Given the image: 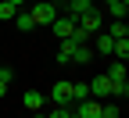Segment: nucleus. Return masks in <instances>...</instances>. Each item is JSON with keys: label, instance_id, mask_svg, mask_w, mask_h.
<instances>
[{"label": "nucleus", "instance_id": "obj_13", "mask_svg": "<svg viewBox=\"0 0 129 118\" xmlns=\"http://www.w3.org/2000/svg\"><path fill=\"white\" fill-rule=\"evenodd\" d=\"M14 14H18V7L7 4V0H0V22H14Z\"/></svg>", "mask_w": 129, "mask_h": 118}, {"label": "nucleus", "instance_id": "obj_21", "mask_svg": "<svg viewBox=\"0 0 129 118\" xmlns=\"http://www.w3.org/2000/svg\"><path fill=\"white\" fill-rule=\"evenodd\" d=\"M25 118H29V114H25Z\"/></svg>", "mask_w": 129, "mask_h": 118}, {"label": "nucleus", "instance_id": "obj_7", "mask_svg": "<svg viewBox=\"0 0 129 118\" xmlns=\"http://www.w3.org/2000/svg\"><path fill=\"white\" fill-rule=\"evenodd\" d=\"M108 11H111V18H122V22H125V14H129V0H108Z\"/></svg>", "mask_w": 129, "mask_h": 118}, {"label": "nucleus", "instance_id": "obj_17", "mask_svg": "<svg viewBox=\"0 0 129 118\" xmlns=\"http://www.w3.org/2000/svg\"><path fill=\"white\" fill-rule=\"evenodd\" d=\"M68 114H72V107H54L47 118H68Z\"/></svg>", "mask_w": 129, "mask_h": 118}, {"label": "nucleus", "instance_id": "obj_11", "mask_svg": "<svg viewBox=\"0 0 129 118\" xmlns=\"http://www.w3.org/2000/svg\"><path fill=\"white\" fill-rule=\"evenodd\" d=\"M86 97H90V82H72V104H79Z\"/></svg>", "mask_w": 129, "mask_h": 118}, {"label": "nucleus", "instance_id": "obj_12", "mask_svg": "<svg viewBox=\"0 0 129 118\" xmlns=\"http://www.w3.org/2000/svg\"><path fill=\"white\" fill-rule=\"evenodd\" d=\"M111 57L125 61V57H129V40H115V47H111Z\"/></svg>", "mask_w": 129, "mask_h": 118}, {"label": "nucleus", "instance_id": "obj_8", "mask_svg": "<svg viewBox=\"0 0 129 118\" xmlns=\"http://www.w3.org/2000/svg\"><path fill=\"white\" fill-rule=\"evenodd\" d=\"M64 7H68V14H72V18H79L83 11H90V7H93V0H68Z\"/></svg>", "mask_w": 129, "mask_h": 118}, {"label": "nucleus", "instance_id": "obj_15", "mask_svg": "<svg viewBox=\"0 0 129 118\" xmlns=\"http://www.w3.org/2000/svg\"><path fill=\"white\" fill-rule=\"evenodd\" d=\"M14 25H18L22 32H25V29H32V18H29V11H18V14H14Z\"/></svg>", "mask_w": 129, "mask_h": 118}, {"label": "nucleus", "instance_id": "obj_16", "mask_svg": "<svg viewBox=\"0 0 129 118\" xmlns=\"http://www.w3.org/2000/svg\"><path fill=\"white\" fill-rule=\"evenodd\" d=\"M101 118H122L118 104H101Z\"/></svg>", "mask_w": 129, "mask_h": 118}, {"label": "nucleus", "instance_id": "obj_20", "mask_svg": "<svg viewBox=\"0 0 129 118\" xmlns=\"http://www.w3.org/2000/svg\"><path fill=\"white\" fill-rule=\"evenodd\" d=\"M104 4H108V0H104Z\"/></svg>", "mask_w": 129, "mask_h": 118}, {"label": "nucleus", "instance_id": "obj_9", "mask_svg": "<svg viewBox=\"0 0 129 118\" xmlns=\"http://www.w3.org/2000/svg\"><path fill=\"white\" fill-rule=\"evenodd\" d=\"M108 36H111V40H125V36H129V29H125V22H122V18H115V22L108 25Z\"/></svg>", "mask_w": 129, "mask_h": 118}, {"label": "nucleus", "instance_id": "obj_14", "mask_svg": "<svg viewBox=\"0 0 129 118\" xmlns=\"http://www.w3.org/2000/svg\"><path fill=\"white\" fill-rule=\"evenodd\" d=\"M72 61H79V64H83V61H93V50H90V43H83V47H79L75 54H72Z\"/></svg>", "mask_w": 129, "mask_h": 118}, {"label": "nucleus", "instance_id": "obj_4", "mask_svg": "<svg viewBox=\"0 0 129 118\" xmlns=\"http://www.w3.org/2000/svg\"><path fill=\"white\" fill-rule=\"evenodd\" d=\"M90 97H93V100L111 97V79H108V75H97V79L90 82Z\"/></svg>", "mask_w": 129, "mask_h": 118}, {"label": "nucleus", "instance_id": "obj_1", "mask_svg": "<svg viewBox=\"0 0 129 118\" xmlns=\"http://www.w3.org/2000/svg\"><path fill=\"white\" fill-rule=\"evenodd\" d=\"M29 18H32V25H50L57 18V4H54V0H40V4H32Z\"/></svg>", "mask_w": 129, "mask_h": 118}, {"label": "nucleus", "instance_id": "obj_19", "mask_svg": "<svg viewBox=\"0 0 129 118\" xmlns=\"http://www.w3.org/2000/svg\"><path fill=\"white\" fill-rule=\"evenodd\" d=\"M64 4H68V0H64Z\"/></svg>", "mask_w": 129, "mask_h": 118}, {"label": "nucleus", "instance_id": "obj_2", "mask_svg": "<svg viewBox=\"0 0 129 118\" xmlns=\"http://www.w3.org/2000/svg\"><path fill=\"white\" fill-rule=\"evenodd\" d=\"M50 100H54V104L57 107H72V82H54V86H50Z\"/></svg>", "mask_w": 129, "mask_h": 118}, {"label": "nucleus", "instance_id": "obj_10", "mask_svg": "<svg viewBox=\"0 0 129 118\" xmlns=\"http://www.w3.org/2000/svg\"><path fill=\"white\" fill-rule=\"evenodd\" d=\"M104 75H108L111 82H129V79H125V64H122V61H115V64H111Z\"/></svg>", "mask_w": 129, "mask_h": 118}, {"label": "nucleus", "instance_id": "obj_3", "mask_svg": "<svg viewBox=\"0 0 129 118\" xmlns=\"http://www.w3.org/2000/svg\"><path fill=\"white\" fill-rule=\"evenodd\" d=\"M50 29H54L57 40H68L72 32H75V18H72V14H57V18L50 22Z\"/></svg>", "mask_w": 129, "mask_h": 118}, {"label": "nucleus", "instance_id": "obj_6", "mask_svg": "<svg viewBox=\"0 0 129 118\" xmlns=\"http://www.w3.org/2000/svg\"><path fill=\"white\" fill-rule=\"evenodd\" d=\"M79 47H83V43H75L72 36H68V40H61V47H57V61H61V64H64V61H72V54H75Z\"/></svg>", "mask_w": 129, "mask_h": 118}, {"label": "nucleus", "instance_id": "obj_5", "mask_svg": "<svg viewBox=\"0 0 129 118\" xmlns=\"http://www.w3.org/2000/svg\"><path fill=\"white\" fill-rule=\"evenodd\" d=\"M22 104H25V111H43V104H47V97H43L40 90H29V93L22 97Z\"/></svg>", "mask_w": 129, "mask_h": 118}, {"label": "nucleus", "instance_id": "obj_18", "mask_svg": "<svg viewBox=\"0 0 129 118\" xmlns=\"http://www.w3.org/2000/svg\"><path fill=\"white\" fill-rule=\"evenodd\" d=\"M7 4H14V7H18V4H22V0H7Z\"/></svg>", "mask_w": 129, "mask_h": 118}]
</instances>
